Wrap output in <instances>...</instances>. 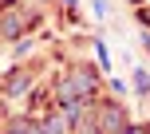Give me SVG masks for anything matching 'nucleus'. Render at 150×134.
Returning a JSON list of instances; mask_svg holds the SVG:
<instances>
[{"mask_svg":"<svg viewBox=\"0 0 150 134\" xmlns=\"http://www.w3.org/2000/svg\"><path fill=\"white\" fill-rule=\"evenodd\" d=\"M130 134H142V130H138V126H134V130H130Z\"/></svg>","mask_w":150,"mask_h":134,"instance_id":"nucleus-1","label":"nucleus"}]
</instances>
